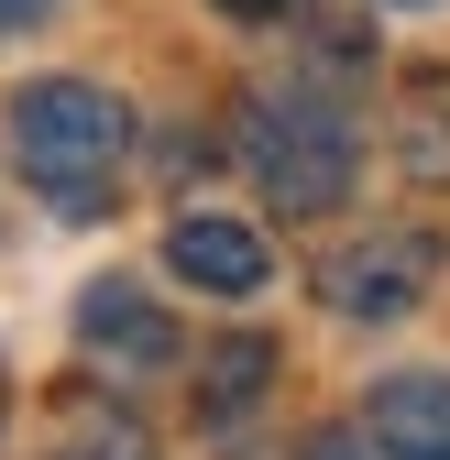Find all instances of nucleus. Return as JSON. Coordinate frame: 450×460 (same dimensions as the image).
Wrapping results in <instances>:
<instances>
[{
  "instance_id": "1",
  "label": "nucleus",
  "mask_w": 450,
  "mask_h": 460,
  "mask_svg": "<svg viewBox=\"0 0 450 460\" xmlns=\"http://www.w3.org/2000/svg\"><path fill=\"white\" fill-rule=\"evenodd\" d=\"M12 164L67 219H88L110 198V164H122V99L88 88V77H33L12 99Z\"/></svg>"
},
{
  "instance_id": "2",
  "label": "nucleus",
  "mask_w": 450,
  "mask_h": 460,
  "mask_svg": "<svg viewBox=\"0 0 450 460\" xmlns=\"http://www.w3.org/2000/svg\"><path fill=\"white\" fill-rule=\"evenodd\" d=\"M242 164L264 176V198L274 208H341L352 198V164H363V143H352V121L329 99H253L242 110Z\"/></svg>"
},
{
  "instance_id": "3",
  "label": "nucleus",
  "mask_w": 450,
  "mask_h": 460,
  "mask_svg": "<svg viewBox=\"0 0 450 460\" xmlns=\"http://www.w3.org/2000/svg\"><path fill=\"white\" fill-rule=\"evenodd\" d=\"M428 274H439V242L428 230H363V242H341L319 263V296L341 307V318H396L428 296Z\"/></svg>"
},
{
  "instance_id": "4",
  "label": "nucleus",
  "mask_w": 450,
  "mask_h": 460,
  "mask_svg": "<svg viewBox=\"0 0 450 460\" xmlns=\"http://www.w3.org/2000/svg\"><path fill=\"white\" fill-rule=\"evenodd\" d=\"M165 263H176L187 285H198V296H264V285H274V252H264V230L253 219H220V208H187L176 230H165Z\"/></svg>"
},
{
  "instance_id": "5",
  "label": "nucleus",
  "mask_w": 450,
  "mask_h": 460,
  "mask_svg": "<svg viewBox=\"0 0 450 460\" xmlns=\"http://www.w3.org/2000/svg\"><path fill=\"white\" fill-rule=\"evenodd\" d=\"M77 340H88V362H110V373H165V362H176V318H165L154 296H132V285H88V296H77Z\"/></svg>"
},
{
  "instance_id": "6",
  "label": "nucleus",
  "mask_w": 450,
  "mask_h": 460,
  "mask_svg": "<svg viewBox=\"0 0 450 460\" xmlns=\"http://www.w3.org/2000/svg\"><path fill=\"white\" fill-rule=\"evenodd\" d=\"M363 438L384 460H450V373H384L363 406Z\"/></svg>"
},
{
  "instance_id": "7",
  "label": "nucleus",
  "mask_w": 450,
  "mask_h": 460,
  "mask_svg": "<svg viewBox=\"0 0 450 460\" xmlns=\"http://www.w3.org/2000/svg\"><path fill=\"white\" fill-rule=\"evenodd\" d=\"M55 460H154V449H143V428H132V417H99V406H88V417H77V438L55 449Z\"/></svg>"
},
{
  "instance_id": "8",
  "label": "nucleus",
  "mask_w": 450,
  "mask_h": 460,
  "mask_svg": "<svg viewBox=\"0 0 450 460\" xmlns=\"http://www.w3.org/2000/svg\"><path fill=\"white\" fill-rule=\"evenodd\" d=\"M253 373H264V340H242V351L220 362V384H209V394H220V406H242V394H253Z\"/></svg>"
},
{
  "instance_id": "9",
  "label": "nucleus",
  "mask_w": 450,
  "mask_h": 460,
  "mask_svg": "<svg viewBox=\"0 0 450 460\" xmlns=\"http://www.w3.org/2000/svg\"><path fill=\"white\" fill-rule=\"evenodd\" d=\"M308 460H363V428H329V438H308Z\"/></svg>"
},
{
  "instance_id": "10",
  "label": "nucleus",
  "mask_w": 450,
  "mask_h": 460,
  "mask_svg": "<svg viewBox=\"0 0 450 460\" xmlns=\"http://www.w3.org/2000/svg\"><path fill=\"white\" fill-rule=\"evenodd\" d=\"M220 12H242V22H264V12H297V0H220Z\"/></svg>"
},
{
  "instance_id": "11",
  "label": "nucleus",
  "mask_w": 450,
  "mask_h": 460,
  "mask_svg": "<svg viewBox=\"0 0 450 460\" xmlns=\"http://www.w3.org/2000/svg\"><path fill=\"white\" fill-rule=\"evenodd\" d=\"M33 12H44V0H0V33H22V22H33Z\"/></svg>"
},
{
  "instance_id": "12",
  "label": "nucleus",
  "mask_w": 450,
  "mask_h": 460,
  "mask_svg": "<svg viewBox=\"0 0 450 460\" xmlns=\"http://www.w3.org/2000/svg\"><path fill=\"white\" fill-rule=\"evenodd\" d=\"M396 12H418V0H396Z\"/></svg>"
}]
</instances>
